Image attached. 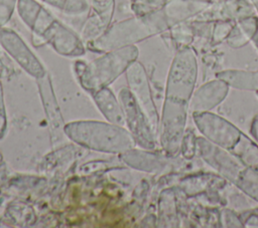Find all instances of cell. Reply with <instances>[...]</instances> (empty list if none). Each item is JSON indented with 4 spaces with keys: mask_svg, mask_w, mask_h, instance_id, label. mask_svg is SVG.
<instances>
[{
    "mask_svg": "<svg viewBox=\"0 0 258 228\" xmlns=\"http://www.w3.org/2000/svg\"><path fill=\"white\" fill-rule=\"evenodd\" d=\"M118 99L123 108L125 127L134 138L136 145L148 150L153 149L155 132L133 93L129 88L123 87L118 93Z\"/></svg>",
    "mask_w": 258,
    "mask_h": 228,
    "instance_id": "5",
    "label": "cell"
},
{
    "mask_svg": "<svg viewBox=\"0 0 258 228\" xmlns=\"http://www.w3.org/2000/svg\"><path fill=\"white\" fill-rule=\"evenodd\" d=\"M197 58L188 46L177 50L167 78L166 97L174 98L177 94L186 98L197 76Z\"/></svg>",
    "mask_w": 258,
    "mask_h": 228,
    "instance_id": "6",
    "label": "cell"
},
{
    "mask_svg": "<svg viewBox=\"0 0 258 228\" xmlns=\"http://www.w3.org/2000/svg\"><path fill=\"white\" fill-rule=\"evenodd\" d=\"M139 50L136 45L103 52L91 62L77 60L74 63V72L81 86L91 94L98 89L109 86L127 68L137 60Z\"/></svg>",
    "mask_w": 258,
    "mask_h": 228,
    "instance_id": "4",
    "label": "cell"
},
{
    "mask_svg": "<svg viewBox=\"0 0 258 228\" xmlns=\"http://www.w3.org/2000/svg\"><path fill=\"white\" fill-rule=\"evenodd\" d=\"M168 0H139L131 2V10L134 15H145L161 10Z\"/></svg>",
    "mask_w": 258,
    "mask_h": 228,
    "instance_id": "16",
    "label": "cell"
},
{
    "mask_svg": "<svg viewBox=\"0 0 258 228\" xmlns=\"http://www.w3.org/2000/svg\"><path fill=\"white\" fill-rule=\"evenodd\" d=\"M0 45L30 76L38 79L47 73L44 65L24 40L11 28H0Z\"/></svg>",
    "mask_w": 258,
    "mask_h": 228,
    "instance_id": "7",
    "label": "cell"
},
{
    "mask_svg": "<svg viewBox=\"0 0 258 228\" xmlns=\"http://www.w3.org/2000/svg\"><path fill=\"white\" fill-rule=\"evenodd\" d=\"M16 9L31 32L59 55L79 57L85 54L86 45L81 36L36 0H18Z\"/></svg>",
    "mask_w": 258,
    "mask_h": 228,
    "instance_id": "1",
    "label": "cell"
},
{
    "mask_svg": "<svg viewBox=\"0 0 258 228\" xmlns=\"http://www.w3.org/2000/svg\"><path fill=\"white\" fill-rule=\"evenodd\" d=\"M90 13L97 16L108 28L115 11V0H90Z\"/></svg>",
    "mask_w": 258,
    "mask_h": 228,
    "instance_id": "14",
    "label": "cell"
},
{
    "mask_svg": "<svg viewBox=\"0 0 258 228\" xmlns=\"http://www.w3.org/2000/svg\"><path fill=\"white\" fill-rule=\"evenodd\" d=\"M210 4V2L204 0H168L162 9L171 27L179 22L197 17Z\"/></svg>",
    "mask_w": 258,
    "mask_h": 228,
    "instance_id": "10",
    "label": "cell"
},
{
    "mask_svg": "<svg viewBox=\"0 0 258 228\" xmlns=\"http://www.w3.org/2000/svg\"><path fill=\"white\" fill-rule=\"evenodd\" d=\"M70 16L88 14L91 9L89 0H40Z\"/></svg>",
    "mask_w": 258,
    "mask_h": 228,
    "instance_id": "12",
    "label": "cell"
},
{
    "mask_svg": "<svg viewBox=\"0 0 258 228\" xmlns=\"http://www.w3.org/2000/svg\"><path fill=\"white\" fill-rule=\"evenodd\" d=\"M218 76L239 87L254 88L258 86V71H240V70H227L220 72Z\"/></svg>",
    "mask_w": 258,
    "mask_h": 228,
    "instance_id": "13",
    "label": "cell"
},
{
    "mask_svg": "<svg viewBox=\"0 0 258 228\" xmlns=\"http://www.w3.org/2000/svg\"><path fill=\"white\" fill-rule=\"evenodd\" d=\"M236 21L234 20H219L215 21L212 30V43L219 44L226 40Z\"/></svg>",
    "mask_w": 258,
    "mask_h": 228,
    "instance_id": "17",
    "label": "cell"
},
{
    "mask_svg": "<svg viewBox=\"0 0 258 228\" xmlns=\"http://www.w3.org/2000/svg\"><path fill=\"white\" fill-rule=\"evenodd\" d=\"M250 39L246 36V34L242 31V29L240 28V26L237 24V22L235 23V25L233 26L232 30L230 31L228 37L226 38L227 43L229 44V46H231L232 48H239L242 47L244 45H246L248 43Z\"/></svg>",
    "mask_w": 258,
    "mask_h": 228,
    "instance_id": "18",
    "label": "cell"
},
{
    "mask_svg": "<svg viewBox=\"0 0 258 228\" xmlns=\"http://www.w3.org/2000/svg\"><path fill=\"white\" fill-rule=\"evenodd\" d=\"M89 1H90V0H89Z\"/></svg>",
    "mask_w": 258,
    "mask_h": 228,
    "instance_id": "22",
    "label": "cell"
},
{
    "mask_svg": "<svg viewBox=\"0 0 258 228\" xmlns=\"http://www.w3.org/2000/svg\"><path fill=\"white\" fill-rule=\"evenodd\" d=\"M6 130H7V117H6V109H5V103H4L3 89L0 81V139H2L5 136Z\"/></svg>",
    "mask_w": 258,
    "mask_h": 228,
    "instance_id": "20",
    "label": "cell"
},
{
    "mask_svg": "<svg viewBox=\"0 0 258 228\" xmlns=\"http://www.w3.org/2000/svg\"><path fill=\"white\" fill-rule=\"evenodd\" d=\"M64 135L76 144L97 152L123 154L136 142L122 126L99 121H77L64 126Z\"/></svg>",
    "mask_w": 258,
    "mask_h": 228,
    "instance_id": "3",
    "label": "cell"
},
{
    "mask_svg": "<svg viewBox=\"0 0 258 228\" xmlns=\"http://www.w3.org/2000/svg\"><path fill=\"white\" fill-rule=\"evenodd\" d=\"M250 2H251V4L253 5V7H254V9L257 11V13H258V0H249Z\"/></svg>",
    "mask_w": 258,
    "mask_h": 228,
    "instance_id": "21",
    "label": "cell"
},
{
    "mask_svg": "<svg viewBox=\"0 0 258 228\" xmlns=\"http://www.w3.org/2000/svg\"><path fill=\"white\" fill-rule=\"evenodd\" d=\"M170 35L172 38V41L179 46L178 49L182 47L188 46V44L194 39V29L191 26V23H187V21L179 22L170 28Z\"/></svg>",
    "mask_w": 258,
    "mask_h": 228,
    "instance_id": "15",
    "label": "cell"
},
{
    "mask_svg": "<svg viewBox=\"0 0 258 228\" xmlns=\"http://www.w3.org/2000/svg\"><path fill=\"white\" fill-rule=\"evenodd\" d=\"M18 0H0V28L4 27L11 19Z\"/></svg>",
    "mask_w": 258,
    "mask_h": 228,
    "instance_id": "19",
    "label": "cell"
},
{
    "mask_svg": "<svg viewBox=\"0 0 258 228\" xmlns=\"http://www.w3.org/2000/svg\"><path fill=\"white\" fill-rule=\"evenodd\" d=\"M36 82L38 85L42 106L48 123L51 144H57L63 138L66 124L63 123L60 108L54 95L49 74L46 73L42 77L36 79Z\"/></svg>",
    "mask_w": 258,
    "mask_h": 228,
    "instance_id": "9",
    "label": "cell"
},
{
    "mask_svg": "<svg viewBox=\"0 0 258 228\" xmlns=\"http://www.w3.org/2000/svg\"><path fill=\"white\" fill-rule=\"evenodd\" d=\"M125 74L129 86L128 88L133 93L137 102L149 119L153 131L156 132L158 117L152 100L150 86L143 64L135 60L127 68Z\"/></svg>",
    "mask_w": 258,
    "mask_h": 228,
    "instance_id": "8",
    "label": "cell"
},
{
    "mask_svg": "<svg viewBox=\"0 0 258 228\" xmlns=\"http://www.w3.org/2000/svg\"><path fill=\"white\" fill-rule=\"evenodd\" d=\"M92 96L97 107L109 123L125 127L123 108L119 99H117L109 86L98 89L92 93Z\"/></svg>",
    "mask_w": 258,
    "mask_h": 228,
    "instance_id": "11",
    "label": "cell"
},
{
    "mask_svg": "<svg viewBox=\"0 0 258 228\" xmlns=\"http://www.w3.org/2000/svg\"><path fill=\"white\" fill-rule=\"evenodd\" d=\"M170 28L163 9L145 14L134 15L110 25L98 38L86 43L94 52H106L124 46L135 45Z\"/></svg>",
    "mask_w": 258,
    "mask_h": 228,
    "instance_id": "2",
    "label": "cell"
}]
</instances>
